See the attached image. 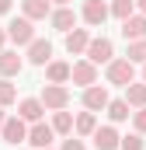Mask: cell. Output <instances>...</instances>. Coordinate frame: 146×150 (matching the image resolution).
Returning <instances> with one entry per match:
<instances>
[{"mask_svg":"<svg viewBox=\"0 0 146 150\" xmlns=\"http://www.w3.org/2000/svg\"><path fill=\"white\" fill-rule=\"evenodd\" d=\"M105 77H108V84H115V87H129V84L136 80V63H132L129 56H125V59H111Z\"/></svg>","mask_w":146,"mask_h":150,"instance_id":"obj_1","label":"cell"},{"mask_svg":"<svg viewBox=\"0 0 146 150\" xmlns=\"http://www.w3.org/2000/svg\"><path fill=\"white\" fill-rule=\"evenodd\" d=\"M7 35H11V42H14V45H32V42H35V21H32V18H25V14H21V18H14V21H11V25H7Z\"/></svg>","mask_w":146,"mask_h":150,"instance_id":"obj_2","label":"cell"},{"mask_svg":"<svg viewBox=\"0 0 146 150\" xmlns=\"http://www.w3.org/2000/svg\"><path fill=\"white\" fill-rule=\"evenodd\" d=\"M84 56H87L91 63H98V67H101V63L108 67L111 59H115V45H111V38L98 35V38H91V45H87V52H84Z\"/></svg>","mask_w":146,"mask_h":150,"instance_id":"obj_3","label":"cell"},{"mask_svg":"<svg viewBox=\"0 0 146 150\" xmlns=\"http://www.w3.org/2000/svg\"><path fill=\"white\" fill-rule=\"evenodd\" d=\"M42 105H45L49 112L66 108V105H70V91H66V84H45V87H42Z\"/></svg>","mask_w":146,"mask_h":150,"instance_id":"obj_4","label":"cell"},{"mask_svg":"<svg viewBox=\"0 0 146 150\" xmlns=\"http://www.w3.org/2000/svg\"><path fill=\"white\" fill-rule=\"evenodd\" d=\"M0 136H4V143H11V147L25 143V140H28V126H25V119H21V115H11V119L4 122Z\"/></svg>","mask_w":146,"mask_h":150,"instance_id":"obj_5","label":"cell"},{"mask_svg":"<svg viewBox=\"0 0 146 150\" xmlns=\"http://www.w3.org/2000/svg\"><path fill=\"white\" fill-rule=\"evenodd\" d=\"M108 101H111L108 87H101V84L84 87V108H87V112H101V108H108Z\"/></svg>","mask_w":146,"mask_h":150,"instance_id":"obj_6","label":"cell"},{"mask_svg":"<svg viewBox=\"0 0 146 150\" xmlns=\"http://www.w3.org/2000/svg\"><path fill=\"white\" fill-rule=\"evenodd\" d=\"M111 7L105 4V0H84V21L91 25V28H101L105 21H108Z\"/></svg>","mask_w":146,"mask_h":150,"instance_id":"obj_7","label":"cell"},{"mask_svg":"<svg viewBox=\"0 0 146 150\" xmlns=\"http://www.w3.org/2000/svg\"><path fill=\"white\" fill-rule=\"evenodd\" d=\"M73 84H80V87H91V84H98V63H91L87 56L84 59H77L73 63Z\"/></svg>","mask_w":146,"mask_h":150,"instance_id":"obj_8","label":"cell"},{"mask_svg":"<svg viewBox=\"0 0 146 150\" xmlns=\"http://www.w3.org/2000/svg\"><path fill=\"white\" fill-rule=\"evenodd\" d=\"M52 140H56V129H52L49 122H32V129H28V143H32L35 150L52 147Z\"/></svg>","mask_w":146,"mask_h":150,"instance_id":"obj_9","label":"cell"},{"mask_svg":"<svg viewBox=\"0 0 146 150\" xmlns=\"http://www.w3.org/2000/svg\"><path fill=\"white\" fill-rule=\"evenodd\" d=\"M91 140H94V150H118L122 147V136L115 133V126H98Z\"/></svg>","mask_w":146,"mask_h":150,"instance_id":"obj_10","label":"cell"},{"mask_svg":"<svg viewBox=\"0 0 146 150\" xmlns=\"http://www.w3.org/2000/svg\"><path fill=\"white\" fill-rule=\"evenodd\" d=\"M21 14L32 21H45L52 18V0H21Z\"/></svg>","mask_w":146,"mask_h":150,"instance_id":"obj_11","label":"cell"},{"mask_svg":"<svg viewBox=\"0 0 146 150\" xmlns=\"http://www.w3.org/2000/svg\"><path fill=\"white\" fill-rule=\"evenodd\" d=\"M49 25H52L56 32H63V35H66V32L77 28V11H73V7H56V11H52V18H49Z\"/></svg>","mask_w":146,"mask_h":150,"instance_id":"obj_12","label":"cell"},{"mask_svg":"<svg viewBox=\"0 0 146 150\" xmlns=\"http://www.w3.org/2000/svg\"><path fill=\"white\" fill-rule=\"evenodd\" d=\"M87 45H91V32H87V28H73V32H66V52H70V56H84Z\"/></svg>","mask_w":146,"mask_h":150,"instance_id":"obj_13","label":"cell"},{"mask_svg":"<svg viewBox=\"0 0 146 150\" xmlns=\"http://www.w3.org/2000/svg\"><path fill=\"white\" fill-rule=\"evenodd\" d=\"M122 38H125V42L146 38V14H132L129 21H122Z\"/></svg>","mask_w":146,"mask_h":150,"instance_id":"obj_14","label":"cell"},{"mask_svg":"<svg viewBox=\"0 0 146 150\" xmlns=\"http://www.w3.org/2000/svg\"><path fill=\"white\" fill-rule=\"evenodd\" d=\"M21 70H25V59H21L14 49H4V52H0V77H7V80H11V77L21 74Z\"/></svg>","mask_w":146,"mask_h":150,"instance_id":"obj_15","label":"cell"},{"mask_svg":"<svg viewBox=\"0 0 146 150\" xmlns=\"http://www.w3.org/2000/svg\"><path fill=\"white\" fill-rule=\"evenodd\" d=\"M70 77H73V63H63V59L45 63V80L49 84H66Z\"/></svg>","mask_w":146,"mask_h":150,"instance_id":"obj_16","label":"cell"},{"mask_svg":"<svg viewBox=\"0 0 146 150\" xmlns=\"http://www.w3.org/2000/svg\"><path fill=\"white\" fill-rule=\"evenodd\" d=\"M45 112H49V108L42 105V98H25V101L18 105V115H21L25 122H42Z\"/></svg>","mask_w":146,"mask_h":150,"instance_id":"obj_17","label":"cell"},{"mask_svg":"<svg viewBox=\"0 0 146 150\" xmlns=\"http://www.w3.org/2000/svg\"><path fill=\"white\" fill-rule=\"evenodd\" d=\"M28 63H35V67L52 63V45H49L45 38H35V42L28 45Z\"/></svg>","mask_w":146,"mask_h":150,"instance_id":"obj_18","label":"cell"},{"mask_svg":"<svg viewBox=\"0 0 146 150\" xmlns=\"http://www.w3.org/2000/svg\"><path fill=\"white\" fill-rule=\"evenodd\" d=\"M52 129H56L59 136H70L73 129H77V119H73L66 108H59V112H52Z\"/></svg>","mask_w":146,"mask_h":150,"instance_id":"obj_19","label":"cell"},{"mask_svg":"<svg viewBox=\"0 0 146 150\" xmlns=\"http://www.w3.org/2000/svg\"><path fill=\"white\" fill-rule=\"evenodd\" d=\"M105 112H108V119H111V122H125V119L132 115V105H129L125 98H111Z\"/></svg>","mask_w":146,"mask_h":150,"instance_id":"obj_20","label":"cell"},{"mask_svg":"<svg viewBox=\"0 0 146 150\" xmlns=\"http://www.w3.org/2000/svg\"><path fill=\"white\" fill-rule=\"evenodd\" d=\"M125 101H129L132 108H146V80H143V84L132 80V84L125 87Z\"/></svg>","mask_w":146,"mask_h":150,"instance_id":"obj_21","label":"cell"},{"mask_svg":"<svg viewBox=\"0 0 146 150\" xmlns=\"http://www.w3.org/2000/svg\"><path fill=\"white\" fill-rule=\"evenodd\" d=\"M98 129V112H80L77 115V136H94Z\"/></svg>","mask_w":146,"mask_h":150,"instance_id":"obj_22","label":"cell"},{"mask_svg":"<svg viewBox=\"0 0 146 150\" xmlns=\"http://www.w3.org/2000/svg\"><path fill=\"white\" fill-rule=\"evenodd\" d=\"M132 14H136V0H111V18L129 21Z\"/></svg>","mask_w":146,"mask_h":150,"instance_id":"obj_23","label":"cell"},{"mask_svg":"<svg viewBox=\"0 0 146 150\" xmlns=\"http://www.w3.org/2000/svg\"><path fill=\"white\" fill-rule=\"evenodd\" d=\"M18 101V87L7 80V77H0V108H7V105H14Z\"/></svg>","mask_w":146,"mask_h":150,"instance_id":"obj_24","label":"cell"},{"mask_svg":"<svg viewBox=\"0 0 146 150\" xmlns=\"http://www.w3.org/2000/svg\"><path fill=\"white\" fill-rule=\"evenodd\" d=\"M132 63H146V38H139V42H129V52H125Z\"/></svg>","mask_w":146,"mask_h":150,"instance_id":"obj_25","label":"cell"},{"mask_svg":"<svg viewBox=\"0 0 146 150\" xmlns=\"http://www.w3.org/2000/svg\"><path fill=\"white\" fill-rule=\"evenodd\" d=\"M143 133H129V136H122V147L118 150H143Z\"/></svg>","mask_w":146,"mask_h":150,"instance_id":"obj_26","label":"cell"},{"mask_svg":"<svg viewBox=\"0 0 146 150\" xmlns=\"http://www.w3.org/2000/svg\"><path fill=\"white\" fill-rule=\"evenodd\" d=\"M132 126H136V133H146V108L132 112Z\"/></svg>","mask_w":146,"mask_h":150,"instance_id":"obj_27","label":"cell"},{"mask_svg":"<svg viewBox=\"0 0 146 150\" xmlns=\"http://www.w3.org/2000/svg\"><path fill=\"white\" fill-rule=\"evenodd\" d=\"M59 150H87V147H84V140H77V136L70 133V136L63 140V147H59Z\"/></svg>","mask_w":146,"mask_h":150,"instance_id":"obj_28","label":"cell"},{"mask_svg":"<svg viewBox=\"0 0 146 150\" xmlns=\"http://www.w3.org/2000/svg\"><path fill=\"white\" fill-rule=\"evenodd\" d=\"M7 38H11V35H7V28H0V52H4V42H7Z\"/></svg>","mask_w":146,"mask_h":150,"instance_id":"obj_29","label":"cell"},{"mask_svg":"<svg viewBox=\"0 0 146 150\" xmlns=\"http://www.w3.org/2000/svg\"><path fill=\"white\" fill-rule=\"evenodd\" d=\"M11 11V0H0V14H7Z\"/></svg>","mask_w":146,"mask_h":150,"instance_id":"obj_30","label":"cell"},{"mask_svg":"<svg viewBox=\"0 0 146 150\" xmlns=\"http://www.w3.org/2000/svg\"><path fill=\"white\" fill-rule=\"evenodd\" d=\"M136 11H139V14H146V0H136Z\"/></svg>","mask_w":146,"mask_h":150,"instance_id":"obj_31","label":"cell"},{"mask_svg":"<svg viewBox=\"0 0 146 150\" xmlns=\"http://www.w3.org/2000/svg\"><path fill=\"white\" fill-rule=\"evenodd\" d=\"M52 4H56V7H70V0H52Z\"/></svg>","mask_w":146,"mask_h":150,"instance_id":"obj_32","label":"cell"},{"mask_svg":"<svg viewBox=\"0 0 146 150\" xmlns=\"http://www.w3.org/2000/svg\"><path fill=\"white\" fill-rule=\"evenodd\" d=\"M4 122H7V115H4V108H0V129H4Z\"/></svg>","mask_w":146,"mask_h":150,"instance_id":"obj_33","label":"cell"},{"mask_svg":"<svg viewBox=\"0 0 146 150\" xmlns=\"http://www.w3.org/2000/svg\"><path fill=\"white\" fill-rule=\"evenodd\" d=\"M143 80H146V63H143Z\"/></svg>","mask_w":146,"mask_h":150,"instance_id":"obj_34","label":"cell"},{"mask_svg":"<svg viewBox=\"0 0 146 150\" xmlns=\"http://www.w3.org/2000/svg\"><path fill=\"white\" fill-rule=\"evenodd\" d=\"M45 150H52V147H45Z\"/></svg>","mask_w":146,"mask_h":150,"instance_id":"obj_35","label":"cell"}]
</instances>
